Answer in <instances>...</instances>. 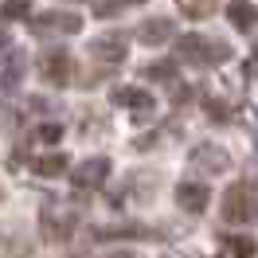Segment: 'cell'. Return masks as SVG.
Returning <instances> with one entry per match:
<instances>
[{
  "label": "cell",
  "mask_w": 258,
  "mask_h": 258,
  "mask_svg": "<svg viewBox=\"0 0 258 258\" xmlns=\"http://www.w3.org/2000/svg\"><path fill=\"white\" fill-rule=\"evenodd\" d=\"M176 55L184 59V63L192 67H219L231 59V43H223V39H208V35H180L176 39Z\"/></svg>",
  "instance_id": "6da1fadb"
},
{
  "label": "cell",
  "mask_w": 258,
  "mask_h": 258,
  "mask_svg": "<svg viewBox=\"0 0 258 258\" xmlns=\"http://www.w3.org/2000/svg\"><path fill=\"white\" fill-rule=\"evenodd\" d=\"M219 215H223V223H254L258 219V188L250 180H235L223 192Z\"/></svg>",
  "instance_id": "7a4b0ae2"
},
{
  "label": "cell",
  "mask_w": 258,
  "mask_h": 258,
  "mask_svg": "<svg viewBox=\"0 0 258 258\" xmlns=\"http://www.w3.org/2000/svg\"><path fill=\"white\" fill-rule=\"evenodd\" d=\"M32 32L35 35H75L82 32V16L79 12H39V16L32 20Z\"/></svg>",
  "instance_id": "3957f363"
},
{
  "label": "cell",
  "mask_w": 258,
  "mask_h": 258,
  "mask_svg": "<svg viewBox=\"0 0 258 258\" xmlns=\"http://www.w3.org/2000/svg\"><path fill=\"white\" fill-rule=\"evenodd\" d=\"M106 176H110V157H90V161H82V164L71 168V184H75L79 192H94V188H102Z\"/></svg>",
  "instance_id": "277c9868"
},
{
  "label": "cell",
  "mask_w": 258,
  "mask_h": 258,
  "mask_svg": "<svg viewBox=\"0 0 258 258\" xmlns=\"http://www.w3.org/2000/svg\"><path fill=\"white\" fill-rule=\"evenodd\" d=\"M90 55H94L98 63H106V67L125 63V55H129V35H125V32H106V35H98L94 43H90Z\"/></svg>",
  "instance_id": "5b68a950"
},
{
  "label": "cell",
  "mask_w": 258,
  "mask_h": 258,
  "mask_svg": "<svg viewBox=\"0 0 258 258\" xmlns=\"http://www.w3.org/2000/svg\"><path fill=\"white\" fill-rule=\"evenodd\" d=\"M39 75H43V82H51V86H67L71 75H75V59H71L67 51H43V55H39Z\"/></svg>",
  "instance_id": "8992f818"
},
{
  "label": "cell",
  "mask_w": 258,
  "mask_h": 258,
  "mask_svg": "<svg viewBox=\"0 0 258 258\" xmlns=\"http://www.w3.org/2000/svg\"><path fill=\"white\" fill-rule=\"evenodd\" d=\"M208 200H211L208 184H196V180H180V184H176L180 211H188V215H204V211H208Z\"/></svg>",
  "instance_id": "52a82bcc"
},
{
  "label": "cell",
  "mask_w": 258,
  "mask_h": 258,
  "mask_svg": "<svg viewBox=\"0 0 258 258\" xmlns=\"http://www.w3.org/2000/svg\"><path fill=\"white\" fill-rule=\"evenodd\" d=\"M24 71H28V55H24V51H12V55H4V59H0V98L16 94Z\"/></svg>",
  "instance_id": "ba28073f"
},
{
  "label": "cell",
  "mask_w": 258,
  "mask_h": 258,
  "mask_svg": "<svg viewBox=\"0 0 258 258\" xmlns=\"http://www.w3.org/2000/svg\"><path fill=\"white\" fill-rule=\"evenodd\" d=\"M192 164L200 168V172H208V176H215V172H223L227 164H231V157H227V149H219V145H196L192 149Z\"/></svg>",
  "instance_id": "9c48e42d"
},
{
  "label": "cell",
  "mask_w": 258,
  "mask_h": 258,
  "mask_svg": "<svg viewBox=\"0 0 258 258\" xmlns=\"http://www.w3.org/2000/svg\"><path fill=\"white\" fill-rule=\"evenodd\" d=\"M176 35V24L168 16H153V20H145L141 28H137V39L145 43V47H161V43H168Z\"/></svg>",
  "instance_id": "30bf717a"
},
{
  "label": "cell",
  "mask_w": 258,
  "mask_h": 258,
  "mask_svg": "<svg viewBox=\"0 0 258 258\" xmlns=\"http://www.w3.org/2000/svg\"><path fill=\"white\" fill-rule=\"evenodd\" d=\"M113 106L145 113V110H153V94L141 90V86H117V90H113Z\"/></svg>",
  "instance_id": "8fae6325"
},
{
  "label": "cell",
  "mask_w": 258,
  "mask_h": 258,
  "mask_svg": "<svg viewBox=\"0 0 258 258\" xmlns=\"http://www.w3.org/2000/svg\"><path fill=\"white\" fill-rule=\"evenodd\" d=\"M227 20H231L239 32H254L258 28V4H250V0H231V4H227Z\"/></svg>",
  "instance_id": "7c38bea8"
},
{
  "label": "cell",
  "mask_w": 258,
  "mask_h": 258,
  "mask_svg": "<svg viewBox=\"0 0 258 258\" xmlns=\"http://www.w3.org/2000/svg\"><path fill=\"white\" fill-rule=\"evenodd\" d=\"M153 231L141 223H117V227H98L94 239H149Z\"/></svg>",
  "instance_id": "4fadbf2b"
},
{
  "label": "cell",
  "mask_w": 258,
  "mask_h": 258,
  "mask_svg": "<svg viewBox=\"0 0 258 258\" xmlns=\"http://www.w3.org/2000/svg\"><path fill=\"white\" fill-rule=\"evenodd\" d=\"M71 157H63V153H47V157H35L32 161V172L35 176H63L67 168H71Z\"/></svg>",
  "instance_id": "5bb4252c"
},
{
  "label": "cell",
  "mask_w": 258,
  "mask_h": 258,
  "mask_svg": "<svg viewBox=\"0 0 258 258\" xmlns=\"http://www.w3.org/2000/svg\"><path fill=\"white\" fill-rule=\"evenodd\" d=\"M223 250L231 258H254L258 242H254V235H223Z\"/></svg>",
  "instance_id": "9a60e30c"
},
{
  "label": "cell",
  "mask_w": 258,
  "mask_h": 258,
  "mask_svg": "<svg viewBox=\"0 0 258 258\" xmlns=\"http://www.w3.org/2000/svg\"><path fill=\"white\" fill-rule=\"evenodd\" d=\"M176 8H180V16H188V20H208V16H215L219 0H176Z\"/></svg>",
  "instance_id": "2e32d148"
},
{
  "label": "cell",
  "mask_w": 258,
  "mask_h": 258,
  "mask_svg": "<svg viewBox=\"0 0 258 258\" xmlns=\"http://www.w3.org/2000/svg\"><path fill=\"white\" fill-rule=\"evenodd\" d=\"M71 231H75V223H71V215H43V235L55 242L71 239Z\"/></svg>",
  "instance_id": "e0dca14e"
},
{
  "label": "cell",
  "mask_w": 258,
  "mask_h": 258,
  "mask_svg": "<svg viewBox=\"0 0 258 258\" xmlns=\"http://www.w3.org/2000/svg\"><path fill=\"white\" fill-rule=\"evenodd\" d=\"M141 75H145L149 82H172V79H176V63H172V59H161V63H145V67H141Z\"/></svg>",
  "instance_id": "ac0fdd59"
},
{
  "label": "cell",
  "mask_w": 258,
  "mask_h": 258,
  "mask_svg": "<svg viewBox=\"0 0 258 258\" xmlns=\"http://www.w3.org/2000/svg\"><path fill=\"white\" fill-rule=\"evenodd\" d=\"M32 12V0H4L0 4V20H28Z\"/></svg>",
  "instance_id": "d6986e66"
},
{
  "label": "cell",
  "mask_w": 258,
  "mask_h": 258,
  "mask_svg": "<svg viewBox=\"0 0 258 258\" xmlns=\"http://www.w3.org/2000/svg\"><path fill=\"white\" fill-rule=\"evenodd\" d=\"M129 4H145V0H98L94 12H98V16H117V12L129 8Z\"/></svg>",
  "instance_id": "ffe728a7"
},
{
  "label": "cell",
  "mask_w": 258,
  "mask_h": 258,
  "mask_svg": "<svg viewBox=\"0 0 258 258\" xmlns=\"http://www.w3.org/2000/svg\"><path fill=\"white\" fill-rule=\"evenodd\" d=\"M35 137H39V141H47V145H55V141L63 137V125H59V121H43V125H39V133H35Z\"/></svg>",
  "instance_id": "44dd1931"
},
{
  "label": "cell",
  "mask_w": 258,
  "mask_h": 258,
  "mask_svg": "<svg viewBox=\"0 0 258 258\" xmlns=\"http://www.w3.org/2000/svg\"><path fill=\"white\" fill-rule=\"evenodd\" d=\"M204 106H208V113H211V117H215V121H227V117H231V110H227L223 102H215V98H208Z\"/></svg>",
  "instance_id": "7402d4cb"
},
{
  "label": "cell",
  "mask_w": 258,
  "mask_h": 258,
  "mask_svg": "<svg viewBox=\"0 0 258 258\" xmlns=\"http://www.w3.org/2000/svg\"><path fill=\"white\" fill-rule=\"evenodd\" d=\"M102 258H137V254H129V250H113V254H102Z\"/></svg>",
  "instance_id": "603a6c76"
},
{
  "label": "cell",
  "mask_w": 258,
  "mask_h": 258,
  "mask_svg": "<svg viewBox=\"0 0 258 258\" xmlns=\"http://www.w3.org/2000/svg\"><path fill=\"white\" fill-rule=\"evenodd\" d=\"M4 39H8V35H4V32H0V47H4Z\"/></svg>",
  "instance_id": "cb8c5ba5"
},
{
  "label": "cell",
  "mask_w": 258,
  "mask_h": 258,
  "mask_svg": "<svg viewBox=\"0 0 258 258\" xmlns=\"http://www.w3.org/2000/svg\"><path fill=\"white\" fill-rule=\"evenodd\" d=\"M254 59H258V39H254Z\"/></svg>",
  "instance_id": "d4e9b609"
}]
</instances>
